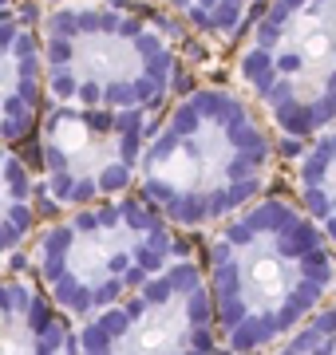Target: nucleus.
Instances as JSON below:
<instances>
[{
    "mask_svg": "<svg viewBox=\"0 0 336 355\" xmlns=\"http://www.w3.org/2000/svg\"><path fill=\"white\" fill-rule=\"evenodd\" d=\"M269 355H336V300L324 296L297 328L273 343Z\"/></svg>",
    "mask_w": 336,
    "mask_h": 355,
    "instance_id": "13",
    "label": "nucleus"
},
{
    "mask_svg": "<svg viewBox=\"0 0 336 355\" xmlns=\"http://www.w3.org/2000/svg\"><path fill=\"white\" fill-rule=\"evenodd\" d=\"M40 55L52 103L155 111L174 83V48L162 32L107 0L52 8Z\"/></svg>",
    "mask_w": 336,
    "mask_h": 355,
    "instance_id": "3",
    "label": "nucleus"
},
{
    "mask_svg": "<svg viewBox=\"0 0 336 355\" xmlns=\"http://www.w3.org/2000/svg\"><path fill=\"white\" fill-rule=\"evenodd\" d=\"M186 24L210 40H230L246 24L253 0H167Z\"/></svg>",
    "mask_w": 336,
    "mask_h": 355,
    "instance_id": "12",
    "label": "nucleus"
},
{
    "mask_svg": "<svg viewBox=\"0 0 336 355\" xmlns=\"http://www.w3.org/2000/svg\"><path fill=\"white\" fill-rule=\"evenodd\" d=\"M8 4H12V0H0V12H4V8H8Z\"/></svg>",
    "mask_w": 336,
    "mask_h": 355,
    "instance_id": "14",
    "label": "nucleus"
},
{
    "mask_svg": "<svg viewBox=\"0 0 336 355\" xmlns=\"http://www.w3.org/2000/svg\"><path fill=\"white\" fill-rule=\"evenodd\" d=\"M174 261L170 225L135 198H99L36 241L40 280L60 312L87 320Z\"/></svg>",
    "mask_w": 336,
    "mask_h": 355,
    "instance_id": "4",
    "label": "nucleus"
},
{
    "mask_svg": "<svg viewBox=\"0 0 336 355\" xmlns=\"http://www.w3.org/2000/svg\"><path fill=\"white\" fill-rule=\"evenodd\" d=\"M151 135V111H99L52 103L40 123L44 190L56 205H87L115 198L135 182Z\"/></svg>",
    "mask_w": 336,
    "mask_h": 355,
    "instance_id": "7",
    "label": "nucleus"
},
{
    "mask_svg": "<svg viewBox=\"0 0 336 355\" xmlns=\"http://www.w3.org/2000/svg\"><path fill=\"white\" fill-rule=\"evenodd\" d=\"M237 71L281 135L328 130L336 123V0H269Z\"/></svg>",
    "mask_w": 336,
    "mask_h": 355,
    "instance_id": "5",
    "label": "nucleus"
},
{
    "mask_svg": "<svg viewBox=\"0 0 336 355\" xmlns=\"http://www.w3.org/2000/svg\"><path fill=\"white\" fill-rule=\"evenodd\" d=\"M0 355H76V336L24 277H0Z\"/></svg>",
    "mask_w": 336,
    "mask_h": 355,
    "instance_id": "9",
    "label": "nucleus"
},
{
    "mask_svg": "<svg viewBox=\"0 0 336 355\" xmlns=\"http://www.w3.org/2000/svg\"><path fill=\"white\" fill-rule=\"evenodd\" d=\"M297 190L312 225L336 249V123L321 135H312L309 154L297 166Z\"/></svg>",
    "mask_w": 336,
    "mask_h": 355,
    "instance_id": "10",
    "label": "nucleus"
},
{
    "mask_svg": "<svg viewBox=\"0 0 336 355\" xmlns=\"http://www.w3.org/2000/svg\"><path fill=\"white\" fill-rule=\"evenodd\" d=\"M273 142L242 95L198 87L146 135L139 158L142 202L167 225H218L258 198Z\"/></svg>",
    "mask_w": 336,
    "mask_h": 355,
    "instance_id": "2",
    "label": "nucleus"
},
{
    "mask_svg": "<svg viewBox=\"0 0 336 355\" xmlns=\"http://www.w3.org/2000/svg\"><path fill=\"white\" fill-rule=\"evenodd\" d=\"M32 221H36V186L24 162L0 142V257H8L32 233Z\"/></svg>",
    "mask_w": 336,
    "mask_h": 355,
    "instance_id": "11",
    "label": "nucleus"
},
{
    "mask_svg": "<svg viewBox=\"0 0 336 355\" xmlns=\"http://www.w3.org/2000/svg\"><path fill=\"white\" fill-rule=\"evenodd\" d=\"M333 284V245L293 202L261 198L218 221L206 292L214 328L233 355L273 347L321 304Z\"/></svg>",
    "mask_w": 336,
    "mask_h": 355,
    "instance_id": "1",
    "label": "nucleus"
},
{
    "mask_svg": "<svg viewBox=\"0 0 336 355\" xmlns=\"http://www.w3.org/2000/svg\"><path fill=\"white\" fill-rule=\"evenodd\" d=\"M76 355H218L206 277L170 261L123 300L83 320Z\"/></svg>",
    "mask_w": 336,
    "mask_h": 355,
    "instance_id": "6",
    "label": "nucleus"
},
{
    "mask_svg": "<svg viewBox=\"0 0 336 355\" xmlns=\"http://www.w3.org/2000/svg\"><path fill=\"white\" fill-rule=\"evenodd\" d=\"M44 95V55L24 20H0V142L24 139L36 127Z\"/></svg>",
    "mask_w": 336,
    "mask_h": 355,
    "instance_id": "8",
    "label": "nucleus"
}]
</instances>
